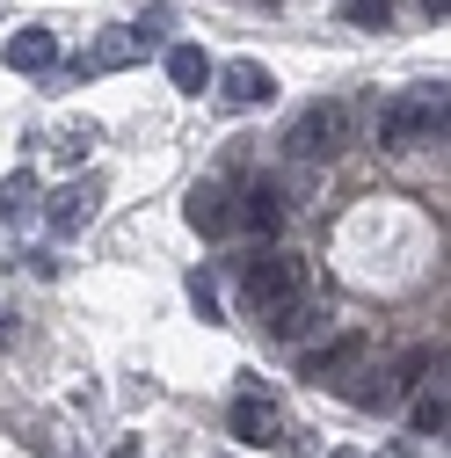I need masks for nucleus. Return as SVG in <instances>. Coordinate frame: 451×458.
<instances>
[{
    "label": "nucleus",
    "instance_id": "nucleus-1",
    "mask_svg": "<svg viewBox=\"0 0 451 458\" xmlns=\"http://www.w3.org/2000/svg\"><path fill=\"white\" fill-rule=\"evenodd\" d=\"M444 139V88H408L401 102L379 109V146L386 153H415Z\"/></svg>",
    "mask_w": 451,
    "mask_h": 458
},
{
    "label": "nucleus",
    "instance_id": "nucleus-2",
    "mask_svg": "<svg viewBox=\"0 0 451 458\" xmlns=\"http://www.w3.org/2000/svg\"><path fill=\"white\" fill-rule=\"evenodd\" d=\"M350 139H357V109L343 95H328V102L299 109V124L285 131V153L292 160H335V153H350Z\"/></svg>",
    "mask_w": 451,
    "mask_h": 458
},
{
    "label": "nucleus",
    "instance_id": "nucleus-3",
    "mask_svg": "<svg viewBox=\"0 0 451 458\" xmlns=\"http://www.w3.org/2000/svg\"><path fill=\"white\" fill-rule=\"evenodd\" d=\"M306 292H313V284H306V262H299V255H277V248H269V255H248V262H241V299H248L262 320L285 313V306L306 299Z\"/></svg>",
    "mask_w": 451,
    "mask_h": 458
},
{
    "label": "nucleus",
    "instance_id": "nucleus-4",
    "mask_svg": "<svg viewBox=\"0 0 451 458\" xmlns=\"http://www.w3.org/2000/svg\"><path fill=\"white\" fill-rule=\"evenodd\" d=\"M211 81H218V102H226V109H262V102L277 95V73H269V66H255V59L218 66Z\"/></svg>",
    "mask_w": 451,
    "mask_h": 458
},
{
    "label": "nucleus",
    "instance_id": "nucleus-5",
    "mask_svg": "<svg viewBox=\"0 0 451 458\" xmlns=\"http://www.w3.org/2000/svg\"><path fill=\"white\" fill-rule=\"evenodd\" d=\"M95 204H102V175H88V182H66L59 197L44 204V225H51V233H59V241H73L81 225L95 218Z\"/></svg>",
    "mask_w": 451,
    "mask_h": 458
},
{
    "label": "nucleus",
    "instance_id": "nucleus-6",
    "mask_svg": "<svg viewBox=\"0 0 451 458\" xmlns=\"http://www.w3.org/2000/svg\"><path fill=\"white\" fill-rule=\"evenodd\" d=\"M226 422H234V437H241V444H292V437H285V415H277L262 393H241Z\"/></svg>",
    "mask_w": 451,
    "mask_h": 458
},
{
    "label": "nucleus",
    "instance_id": "nucleus-7",
    "mask_svg": "<svg viewBox=\"0 0 451 458\" xmlns=\"http://www.w3.org/2000/svg\"><path fill=\"white\" fill-rule=\"evenodd\" d=\"M183 218L197 225L204 241H218L226 225H234V190H226V182H197V190H190V204H183Z\"/></svg>",
    "mask_w": 451,
    "mask_h": 458
},
{
    "label": "nucleus",
    "instance_id": "nucleus-8",
    "mask_svg": "<svg viewBox=\"0 0 451 458\" xmlns=\"http://www.w3.org/2000/svg\"><path fill=\"white\" fill-rule=\"evenodd\" d=\"M364 350H371V342H364V335L350 327V335H335L328 350H306V364H299V371H306L313 386H320V378H343L350 364H364Z\"/></svg>",
    "mask_w": 451,
    "mask_h": 458
},
{
    "label": "nucleus",
    "instance_id": "nucleus-9",
    "mask_svg": "<svg viewBox=\"0 0 451 458\" xmlns=\"http://www.w3.org/2000/svg\"><path fill=\"white\" fill-rule=\"evenodd\" d=\"M8 66H15V73H51V66H59V37L37 30V22L15 30V37H8Z\"/></svg>",
    "mask_w": 451,
    "mask_h": 458
},
{
    "label": "nucleus",
    "instance_id": "nucleus-10",
    "mask_svg": "<svg viewBox=\"0 0 451 458\" xmlns=\"http://www.w3.org/2000/svg\"><path fill=\"white\" fill-rule=\"evenodd\" d=\"M167 81H175L183 95H204L211 88V59H204L197 44H167Z\"/></svg>",
    "mask_w": 451,
    "mask_h": 458
},
{
    "label": "nucleus",
    "instance_id": "nucleus-11",
    "mask_svg": "<svg viewBox=\"0 0 451 458\" xmlns=\"http://www.w3.org/2000/svg\"><path fill=\"white\" fill-rule=\"evenodd\" d=\"M37 204V167H15V175H0V225H22Z\"/></svg>",
    "mask_w": 451,
    "mask_h": 458
},
{
    "label": "nucleus",
    "instance_id": "nucleus-12",
    "mask_svg": "<svg viewBox=\"0 0 451 458\" xmlns=\"http://www.w3.org/2000/svg\"><path fill=\"white\" fill-rule=\"evenodd\" d=\"M234 218H248L255 233H277V225H285V197H277L269 182H255V190L241 197V211H234Z\"/></svg>",
    "mask_w": 451,
    "mask_h": 458
},
{
    "label": "nucleus",
    "instance_id": "nucleus-13",
    "mask_svg": "<svg viewBox=\"0 0 451 458\" xmlns=\"http://www.w3.org/2000/svg\"><path fill=\"white\" fill-rule=\"evenodd\" d=\"M109 66H132V37H124V30L95 37V51H88V59H73V73H109Z\"/></svg>",
    "mask_w": 451,
    "mask_h": 458
},
{
    "label": "nucleus",
    "instance_id": "nucleus-14",
    "mask_svg": "<svg viewBox=\"0 0 451 458\" xmlns=\"http://www.w3.org/2000/svg\"><path fill=\"white\" fill-rule=\"evenodd\" d=\"M313 313H320V306H313V292H306V299H292V306H285V313H269V320H262V327H269V335H277V342H299V335H306V327H313Z\"/></svg>",
    "mask_w": 451,
    "mask_h": 458
},
{
    "label": "nucleus",
    "instance_id": "nucleus-15",
    "mask_svg": "<svg viewBox=\"0 0 451 458\" xmlns=\"http://www.w3.org/2000/svg\"><path fill=\"white\" fill-rule=\"evenodd\" d=\"M408 422H415V437H444V422H451V408H444V386H437V393H415Z\"/></svg>",
    "mask_w": 451,
    "mask_h": 458
},
{
    "label": "nucleus",
    "instance_id": "nucleus-16",
    "mask_svg": "<svg viewBox=\"0 0 451 458\" xmlns=\"http://www.w3.org/2000/svg\"><path fill=\"white\" fill-rule=\"evenodd\" d=\"M95 139H102L95 124H66V131H59V160H88V146H95Z\"/></svg>",
    "mask_w": 451,
    "mask_h": 458
},
{
    "label": "nucleus",
    "instance_id": "nucleus-17",
    "mask_svg": "<svg viewBox=\"0 0 451 458\" xmlns=\"http://www.w3.org/2000/svg\"><path fill=\"white\" fill-rule=\"evenodd\" d=\"M386 15H393V0H350V22L357 30H386Z\"/></svg>",
    "mask_w": 451,
    "mask_h": 458
},
{
    "label": "nucleus",
    "instance_id": "nucleus-18",
    "mask_svg": "<svg viewBox=\"0 0 451 458\" xmlns=\"http://www.w3.org/2000/svg\"><path fill=\"white\" fill-rule=\"evenodd\" d=\"M190 306H197V313H204V320H218V284H211V276H204V269H197V276H190Z\"/></svg>",
    "mask_w": 451,
    "mask_h": 458
},
{
    "label": "nucleus",
    "instance_id": "nucleus-19",
    "mask_svg": "<svg viewBox=\"0 0 451 458\" xmlns=\"http://www.w3.org/2000/svg\"><path fill=\"white\" fill-rule=\"evenodd\" d=\"M422 8H430V15H444V8H451V0H422Z\"/></svg>",
    "mask_w": 451,
    "mask_h": 458
},
{
    "label": "nucleus",
    "instance_id": "nucleus-20",
    "mask_svg": "<svg viewBox=\"0 0 451 458\" xmlns=\"http://www.w3.org/2000/svg\"><path fill=\"white\" fill-rule=\"evenodd\" d=\"M328 458H357V451H328Z\"/></svg>",
    "mask_w": 451,
    "mask_h": 458
}]
</instances>
